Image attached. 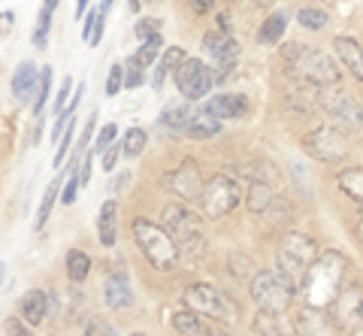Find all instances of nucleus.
<instances>
[{"label": "nucleus", "instance_id": "f257e3e1", "mask_svg": "<svg viewBox=\"0 0 363 336\" xmlns=\"http://www.w3.org/2000/svg\"><path fill=\"white\" fill-rule=\"evenodd\" d=\"M345 279V254L342 252H324L318 254V261L309 267V273L303 279V306L309 309H330L333 300L342 291Z\"/></svg>", "mask_w": 363, "mask_h": 336}, {"label": "nucleus", "instance_id": "f03ea898", "mask_svg": "<svg viewBox=\"0 0 363 336\" xmlns=\"http://www.w3.org/2000/svg\"><path fill=\"white\" fill-rule=\"evenodd\" d=\"M285 61H288L291 76H297L300 82H309L315 88L339 85V79H342L339 64L327 52L315 46H297V43H291V46H285Z\"/></svg>", "mask_w": 363, "mask_h": 336}, {"label": "nucleus", "instance_id": "7ed1b4c3", "mask_svg": "<svg viewBox=\"0 0 363 336\" xmlns=\"http://www.w3.org/2000/svg\"><path fill=\"white\" fill-rule=\"evenodd\" d=\"M133 240H136V245H140L143 254H145V261H149L155 270H161V273L176 270L182 252H179L176 240L167 233V228H157L155 221L136 218L133 221Z\"/></svg>", "mask_w": 363, "mask_h": 336}, {"label": "nucleus", "instance_id": "20e7f679", "mask_svg": "<svg viewBox=\"0 0 363 336\" xmlns=\"http://www.w3.org/2000/svg\"><path fill=\"white\" fill-rule=\"evenodd\" d=\"M182 303H185L188 312H194L200 318H212V321H221V324L240 321V306H236V300L227 297L221 288L206 285V282L188 285L185 294H182Z\"/></svg>", "mask_w": 363, "mask_h": 336}, {"label": "nucleus", "instance_id": "39448f33", "mask_svg": "<svg viewBox=\"0 0 363 336\" xmlns=\"http://www.w3.org/2000/svg\"><path fill=\"white\" fill-rule=\"evenodd\" d=\"M252 300L257 303L260 312H269V315H285L291 309L294 297H297V285L281 273V270H260L252 279Z\"/></svg>", "mask_w": 363, "mask_h": 336}, {"label": "nucleus", "instance_id": "423d86ee", "mask_svg": "<svg viewBox=\"0 0 363 336\" xmlns=\"http://www.w3.org/2000/svg\"><path fill=\"white\" fill-rule=\"evenodd\" d=\"M164 228L167 233L176 240L179 252L188 254L191 261H197V257L206 254V237H203V221L194 215V212H188L185 206H167L164 209Z\"/></svg>", "mask_w": 363, "mask_h": 336}, {"label": "nucleus", "instance_id": "0eeeda50", "mask_svg": "<svg viewBox=\"0 0 363 336\" xmlns=\"http://www.w3.org/2000/svg\"><path fill=\"white\" fill-rule=\"evenodd\" d=\"M318 261V245L312 237L306 233H285L279 242V254H276V270H281L294 285L303 282L309 267Z\"/></svg>", "mask_w": 363, "mask_h": 336}, {"label": "nucleus", "instance_id": "6e6552de", "mask_svg": "<svg viewBox=\"0 0 363 336\" xmlns=\"http://www.w3.org/2000/svg\"><path fill=\"white\" fill-rule=\"evenodd\" d=\"M318 103L327 109V116L333 118V128H339L342 133L363 128V106L351 94H345L342 88H336V85L321 88V94H318Z\"/></svg>", "mask_w": 363, "mask_h": 336}, {"label": "nucleus", "instance_id": "1a4fd4ad", "mask_svg": "<svg viewBox=\"0 0 363 336\" xmlns=\"http://www.w3.org/2000/svg\"><path fill=\"white\" fill-rule=\"evenodd\" d=\"M303 152L312 155V158L321 164H336L348 155V137L333 125L315 128L303 137Z\"/></svg>", "mask_w": 363, "mask_h": 336}, {"label": "nucleus", "instance_id": "9d476101", "mask_svg": "<svg viewBox=\"0 0 363 336\" xmlns=\"http://www.w3.org/2000/svg\"><path fill=\"white\" fill-rule=\"evenodd\" d=\"M240 185L233 182L230 176H224V173H218V176H212L209 182H206V191H203V197H200V203H203V215L206 218H221V215H227L236 203H240Z\"/></svg>", "mask_w": 363, "mask_h": 336}, {"label": "nucleus", "instance_id": "9b49d317", "mask_svg": "<svg viewBox=\"0 0 363 336\" xmlns=\"http://www.w3.org/2000/svg\"><path fill=\"white\" fill-rule=\"evenodd\" d=\"M173 79H176L179 91H182V97H185V100H203V97L212 91L215 73L200 58H185V61L176 67Z\"/></svg>", "mask_w": 363, "mask_h": 336}, {"label": "nucleus", "instance_id": "f8f14e48", "mask_svg": "<svg viewBox=\"0 0 363 336\" xmlns=\"http://www.w3.org/2000/svg\"><path fill=\"white\" fill-rule=\"evenodd\" d=\"M164 185H167V191H173L176 197L188 200V203L200 200L203 191H206V182H203V173H200V167H197L194 158H185L176 170H169L164 176Z\"/></svg>", "mask_w": 363, "mask_h": 336}, {"label": "nucleus", "instance_id": "ddd939ff", "mask_svg": "<svg viewBox=\"0 0 363 336\" xmlns=\"http://www.w3.org/2000/svg\"><path fill=\"white\" fill-rule=\"evenodd\" d=\"M203 49L212 55L215 70H218L215 73V82H221L227 73H233V64L240 58V43H236L230 33H224V30L206 33V37H203Z\"/></svg>", "mask_w": 363, "mask_h": 336}, {"label": "nucleus", "instance_id": "4468645a", "mask_svg": "<svg viewBox=\"0 0 363 336\" xmlns=\"http://www.w3.org/2000/svg\"><path fill=\"white\" fill-rule=\"evenodd\" d=\"M330 315L336 318V324L342 330H354L363 324V285L351 282L339 291V297L333 300V312Z\"/></svg>", "mask_w": 363, "mask_h": 336}, {"label": "nucleus", "instance_id": "2eb2a0df", "mask_svg": "<svg viewBox=\"0 0 363 336\" xmlns=\"http://www.w3.org/2000/svg\"><path fill=\"white\" fill-rule=\"evenodd\" d=\"M297 330L303 336H339L342 327L336 324V318L327 309H309L303 306L297 315Z\"/></svg>", "mask_w": 363, "mask_h": 336}, {"label": "nucleus", "instance_id": "dca6fc26", "mask_svg": "<svg viewBox=\"0 0 363 336\" xmlns=\"http://www.w3.org/2000/svg\"><path fill=\"white\" fill-rule=\"evenodd\" d=\"M200 112H206V116L218 118V121H224V118H242L248 112V100L242 94H215V97H209L206 103L200 106Z\"/></svg>", "mask_w": 363, "mask_h": 336}, {"label": "nucleus", "instance_id": "f3484780", "mask_svg": "<svg viewBox=\"0 0 363 336\" xmlns=\"http://www.w3.org/2000/svg\"><path fill=\"white\" fill-rule=\"evenodd\" d=\"M104 297H106L109 309H128L133 303V291H130V282H128V273H124V267H116V273L106 276Z\"/></svg>", "mask_w": 363, "mask_h": 336}, {"label": "nucleus", "instance_id": "a211bd4d", "mask_svg": "<svg viewBox=\"0 0 363 336\" xmlns=\"http://www.w3.org/2000/svg\"><path fill=\"white\" fill-rule=\"evenodd\" d=\"M18 312H21V321L30 324V327H37V324L45 321V315H49V294H43V291H28L25 297H21L18 303Z\"/></svg>", "mask_w": 363, "mask_h": 336}, {"label": "nucleus", "instance_id": "6ab92c4d", "mask_svg": "<svg viewBox=\"0 0 363 336\" xmlns=\"http://www.w3.org/2000/svg\"><path fill=\"white\" fill-rule=\"evenodd\" d=\"M333 46H336L339 61L345 64V70H351V76L363 82V46L360 43L351 40V37H336Z\"/></svg>", "mask_w": 363, "mask_h": 336}, {"label": "nucleus", "instance_id": "aec40b11", "mask_svg": "<svg viewBox=\"0 0 363 336\" xmlns=\"http://www.w3.org/2000/svg\"><path fill=\"white\" fill-rule=\"evenodd\" d=\"M37 64H30V61H21L18 67H16V73H13V94L25 103V100H30V94L37 91Z\"/></svg>", "mask_w": 363, "mask_h": 336}, {"label": "nucleus", "instance_id": "412c9836", "mask_svg": "<svg viewBox=\"0 0 363 336\" xmlns=\"http://www.w3.org/2000/svg\"><path fill=\"white\" fill-rule=\"evenodd\" d=\"M173 327L179 336H218V333H212L209 330V324L203 321L200 315H194V312H176L173 315Z\"/></svg>", "mask_w": 363, "mask_h": 336}, {"label": "nucleus", "instance_id": "4be33fe9", "mask_svg": "<svg viewBox=\"0 0 363 336\" xmlns=\"http://www.w3.org/2000/svg\"><path fill=\"white\" fill-rule=\"evenodd\" d=\"M272 200H276V194H272V188L264 179H252V185H248V212L252 215H264L272 206Z\"/></svg>", "mask_w": 363, "mask_h": 336}, {"label": "nucleus", "instance_id": "5701e85b", "mask_svg": "<svg viewBox=\"0 0 363 336\" xmlns=\"http://www.w3.org/2000/svg\"><path fill=\"white\" fill-rule=\"evenodd\" d=\"M194 112L188 109V103H173V106H167L161 112V118H157V125L167 128V130H173V133H182V130H188V121Z\"/></svg>", "mask_w": 363, "mask_h": 336}, {"label": "nucleus", "instance_id": "b1692460", "mask_svg": "<svg viewBox=\"0 0 363 336\" xmlns=\"http://www.w3.org/2000/svg\"><path fill=\"white\" fill-rule=\"evenodd\" d=\"M182 61H185V49L169 46V49L164 52V58H161V64H157V70H155V76H152V88H155V91H161L167 73H176V67H179Z\"/></svg>", "mask_w": 363, "mask_h": 336}, {"label": "nucleus", "instance_id": "393cba45", "mask_svg": "<svg viewBox=\"0 0 363 336\" xmlns=\"http://www.w3.org/2000/svg\"><path fill=\"white\" fill-rule=\"evenodd\" d=\"M116 212H118V203L116 200H106L104 206H100V221H97V237L104 245H112L116 242Z\"/></svg>", "mask_w": 363, "mask_h": 336}, {"label": "nucleus", "instance_id": "a878e982", "mask_svg": "<svg viewBox=\"0 0 363 336\" xmlns=\"http://www.w3.org/2000/svg\"><path fill=\"white\" fill-rule=\"evenodd\" d=\"M285 28H288L285 13H272L257 30V43H264V46H276V43L285 37Z\"/></svg>", "mask_w": 363, "mask_h": 336}, {"label": "nucleus", "instance_id": "bb28decb", "mask_svg": "<svg viewBox=\"0 0 363 336\" xmlns=\"http://www.w3.org/2000/svg\"><path fill=\"white\" fill-rule=\"evenodd\" d=\"M218 130H221V121L218 118L206 116V112H194L191 121H188V130L185 133H188V137H194V140H209Z\"/></svg>", "mask_w": 363, "mask_h": 336}, {"label": "nucleus", "instance_id": "cd10ccee", "mask_svg": "<svg viewBox=\"0 0 363 336\" xmlns=\"http://www.w3.org/2000/svg\"><path fill=\"white\" fill-rule=\"evenodd\" d=\"M88 273H91V257L82 249L67 252V276H70V282H85Z\"/></svg>", "mask_w": 363, "mask_h": 336}, {"label": "nucleus", "instance_id": "c85d7f7f", "mask_svg": "<svg viewBox=\"0 0 363 336\" xmlns=\"http://www.w3.org/2000/svg\"><path fill=\"white\" fill-rule=\"evenodd\" d=\"M339 188H342L351 200L363 203V167H354V170L339 173Z\"/></svg>", "mask_w": 363, "mask_h": 336}, {"label": "nucleus", "instance_id": "c756f323", "mask_svg": "<svg viewBox=\"0 0 363 336\" xmlns=\"http://www.w3.org/2000/svg\"><path fill=\"white\" fill-rule=\"evenodd\" d=\"M58 191H61V179H55V182L45 188L43 200H40V209H37V221H33V230H43V228H45V221H49V215H52L55 200H58Z\"/></svg>", "mask_w": 363, "mask_h": 336}, {"label": "nucleus", "instance_id": "7c9ffc66", "mask_svg": "<svg viewBox=\"0 0 363 336\" xmlns=\"http://www.w3.org/2000/svg\"><path fill=\"white\" fill-rule=\"evenodd\" d=\"M161 49H164V40H161V33H157V37H152V40L143 43L140 52H136L130 61L140 67V70H143V67H152V64L157 61V55H161Z\"/></svg>", "mask_w": 363, "mask_h": 336}, {"label": "nucleus", "instance_id": "2f4dec72", "mask_svg": "<svg viewBox=\"0 0 363 336\" xmlns=\"http://www.w3.org/2000/svg\"><path fill=\"white\" fill-rule=\"evenodd\" d=\"M145 149V130L143 128H130L128 133H124V142H121V155L124 158H140Z\"/></svg>", "mask_w": 363, "mask_h": 336}, {"label": "nucleus", "instance_id": "473e14b6", "mask_svg": "<svg viewBox=\"0 0 363 336\" xmlns=\"http://www.w3.org/2000/svg\"><path fill=\"white\" fill-rule=\"evenodd\" d=\"M297 21L306 30H321L327 25V13H324V9H315V6H306V9H300Z\"/></svg>", "mask_w": 363, "mask_h": 336}, {"label": "nucleus", "instance_id": "72a5a7b5", "mask_svg": "<svg viewBox=\"0 0 363 336\" xmlns=\"http://www.w3.org/2000/svg\"><path fill=\"white\" fill-rule=\"evenodd\" d=\"M49 91H52V67H40V88H37V103H33L37 118L43 116V106H45V100H49Z\"/></svg>", "mask_w": 363, "mask_h": 336}, {"label": "nucleus", "instance_id": "f704fd0d", "mask_svg": "<svg viewBox=\"0 0 363 336\" xmlns=\"http://www.w3.org/2000/svg\"><path fill=\"white\" fill-rule=\"evenodd\" d=\"M279 318H281V315H269V312H260L257 321H255V330H257L260 336H285V333H281V327H279Z\"/></svg>", "mask_w": 363, "mask_h": 336}, {"label": "nucleus", "instance_id": "c9c22d12", "mask_svg": "<svg viewBox=\"0 0 363 336\" xmlns=\"http://www.w3.org/2000/svg\"><path fill=\"white\" fill-rule=\"evenodd\" d=\"M49 28H52V13H43L40 9V21H37V28H33V46L37 49L49 46Z\"/></svg>", "mask_w": 363, "mask_h": 336}, {"label": "nucleus", "instance_id": "e433bc0d", "mask_svg": "<svg viewBox=\"0 0 363 336\" xmlns=\"http://www.w3.org/2000/svg\"><path fill=\"white\" fill-rule=\"evenodd\" d=\"M133 33L145 43V40H152V37H157V33H161V21H157V18H143V21H136Z\"/></svg>", "mask_w": 363, "mask_h": 336}, {"label": "nucleus", "instance_id": "4c0bfd02", "mask_svg": "<svg viewBox=\"0 0 363 336\" xmlns=\"http://www.w3.org/2000/svg\"><path fill=\"white\" fill-rule=\"evenodd\" d=\"M121 85H124V67L116 64V67H109V76H106V97H116L121 91Z\"/></svg>", "mask_w": 363, "mask_h": 336}, {"label": "nucleus", "instance_id": "58836bf2", "mask_svg": "<svg viewBox=\"0 0 363 336\" xmlns=\"http://www.w3.org/2000/svg\"><path fill=\"white\" fill-rule=\"evenodd\" d=\"M116 137H118V128L116 125H109V128L100 130V137L94 142V155H104L106 149H112V145H116Z\"/></svg>", "mask_w": 363, "mask_h": 336}, {"label": "nucleus", "instance_id": "ea45409f", "mask_svg": "<svg viewBox=\"0 0 363 336\" xmlns=\"http://www.w3.org/2000/svg\"><path fill=\"white\" fill-rule=\"evenodd\" d=\"M73 167H79V161ZM73 167H70V179H67V185H64V194H61V203H67V206H70L79 194V170H73Z\"/></svg>", "mask_w": 363, "mask_h": 336}, {"label": "nucleus", "instance_id": "a19ab883", "mask_svg": "<svg viewBox=\"0 0 363 336\" xmlns=\"http://www.w3.org/2000/svg\"><path fill=\"white\" fill-rule=\"evenodd\" d=\"M145 82V76H143V70L136 67L133 61H128V67H124V85L128 88H140Z\"/></svg>", "mask_w": 363, "mask_h": 336}, {"label": "nucleus", "instance_id": "79ce46f5", "mask_svg": "<svg viewBox=\"0 0 363 336\" xmlns=\"http://www.w3.org/2000/svg\"><path fill=\"white\" fill-rule=\"evenodd\" d=\"M70 88H73V79H70V76H64L58 94H55V112H58V116H64L61 109H64V103H67V94H70Z\"/></svg>", "mask_w": 363, "mask_h": 336}, {"label": "nucleus", "instance_id": "37998d69", "mask_svg": "<svg viewBox=\"0 0 363 336\" xmlns=\"http://www.w3.org/2000/svg\"><path fill=\"white\" fill-rule=\"evenodd\" d=\"M70 140H73V121H70V128H67V133H64L61 142H58V152H55V167H61V161L67 158V149H70Z\"/></svg>", "mask_w": 363, "mask_h": 336}, {"label": "nucleus", "instance_id": "c03bdc74", "mask_svg": "<svg viewBox=\"0 0 363 336\" xmlns=\"http://www.w3.org/2000/svg\"><path fill=\"white\" fill-rule=\"evenodd\" d=\"M104 18H106V16L97 9V21H94V30H91V37H88V46H97L100 37H104V28H106V21H104Z\"/></svg>", "mask_w": 363, "mask_h": 336}, {"label": "nucleus", "instance_id": "a18cd8bd", "mask_svg": "<svg viewBox=\"0 0 363 336\" xmlns=\"http://www.w3.org/2000/svg\"><path fill=\"white\" fill-rule=\"evenodd\" d=\"M4 327H6L9 336H30V330L25 327V324H21V318H6Z\"/></svg>", "mask_w": 363, "mask_h": 336}, {"label": "nucleus", "instance_id": "49530a36", "mask_svg": "<svg viewBox=\"0 0 363 336\" xmlns=\"http://www.w3.org/2000/svg\"><path fill=\"white\" fill-rule=\"evenodd\" d=\"M118 155H121V145H112V149H106V152H104V170H106V173L116 170Z\"/></svg>", "mask_w": 363, "mask_h": 336}, {"label": "nucleus", "instance_id": "de8ad7c7", "mask_svg": "<svg viewBox=\"0 0 363 336\" xmlns=\"http://www.w3.org/2000/svg\"><path fill=\"white\" fill-rule=\"evenodd\" d=\"M88 336H118L116 330L109 327V324H104V321H91V327H88Z\"/></svg>", "mask_w": 363, "mask_h": 336}, {"label": "nucleus", "instance_id": "09e8293b", "mask_svg": "<svg viewBox=\"0 0 363 336\" xmlns=\"http://www.w3.org/2000/svg\"><path fill=\"white\" fill-rule=\"evenodd\" d=\"M13 25H16V13H9V9H6V13H0V40L13 30Z\"/></svg>", "mask_w": 363, "mask_h": 336}, {"label": "nucleus", "instance_id": "8fccbe9b", "mask_svg": "<svg viewBox=\"0 0 363 336\" xmlns=\"http://www.w3.org/2000/svg\"><path fill=\"white\" fill-rule=\"evenodd\" d=\"M91 182V158L85 155V164H79V185H88Z\"/></svg>", "mask_w": 363, "mask_h": 336}, {"label": "nucleus", "instance_id": "3c124183", "mask_svg": "<svg viewBox=\"0 0 363 336\" xmlns=\"http://www.w3.org/2000/svg\"><path fill=\"white\" fill-rule=\"evenodd\" d=\"M94 21H97V9L85 18V28H82V40H85V43H88V37H91V30H94Z\"/></svg>", "mask_w": 363, "mask_h": 336}, {"label": "nucleus", "instance_id": "603ef678", "mask_svg": "<svg viewBox=\"0 0 363 336\" xmlns=\"http://www.w3.org/2000/svg\"><path fill=\"white\" fill-rule=\"evenodd\" d=\"M194 9L197 13H206V9H212V0H194Z\"/></svg>", "mask_w": 363, "mask_h": 336}, {"label": "nucleus", "instance_id": "864d4df0", "mask_svg": "<svg viewBox=\"0 0 363 336\" xmlns=\"http://www.w3.org/2000/svg\"><path fill=\"white\" fill-rule=\"evenodd\" d=\"M91 4V0H76V18H82L85 16V6Z\"/></svg>", "mask_w": 363, "mask_h": 336}, {"label": "nucleus", "instance_id": "5fc2aeb1", "mask_svg": "<svg viewBox=\"0 0 363 336\" xmlns=\"http://www.w3.org/2000/svg\"><path fill=\"white\" fill-rule=\"evenodd\" d=\"M55 6H58V0H43V13H55Z\"/></svg>", "mask_w": 363, "mask_h": 336}, {"label": "nucleus", "instance_id": "6e6d98bb", "mask_svg": "<svg viewBox=\"0 0 363 336\" xmlns=\"http://www.w3.org/2000/svg\"><path fill=\"white\" fill-rule=\"evenodd\" d=\"M128 4H130V9H133V13H136V9H140V6H143V0H128Z\"/></svg>", "mask_w": 363, "mask_h": 336}, {"label": "nucleus", "instance_id": "4d7b16f0", "mask_svg": "<svg viewBox=\"0 0 363 336\" xmlns=\"http://www.w3.org/2000/svg\"><path fill=\"white\" fill-rule=\"evenodd\" d=\"M252 4H257V6H267V4H272V0H252Z\"/></svg>", "mask_w": 363, "mask_h": 336}, {"label": "nucleus", "instance_id": "13d9d810", "mask_svg": "<svg viewBox=\"0 0 363 336\" xmlns=\"http://www.w3.org/2000/svg\"><path fill=\"white\" fill-rule=\"evenodd\" d=\"M357 237L363 240V218H360V224H357Z\"/></svg>", "mask_w": 363, "mask_h": 336}, {"label": "nucleus", "instance_id": "bf43d9fd", "mask_svg": "<svg viewBox=\"0 0 363 336\" xmlns=\"http://www.w3.org/2000/svg\"><path fill=\"white\" fill-rule=\"evenodd\" d=\"M0 279H4V264H0Z\"/></svg>", "mask_w": 363, "mask_h": 336}, {"label": "nucleus", "instance_id": "052dcab7", "mask_svg": "<svg viewBox=\"0 0 363 336\" xmlns=\"http://www.w3.org/2000/svg\"><path fill=\"white\" fill-rule=\"evenodd\" d=\"M357 336H363V333H357Z\"/></svg>", "mask_w": 363, "mask_h": 336}]
</instances>
